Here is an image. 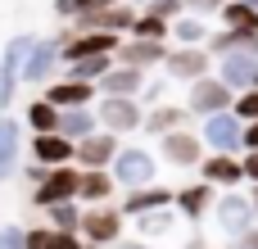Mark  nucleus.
Here are the masks:
<instances>
[{"instance_id":"nucleus-1","label":"nucleus","mask_w":258,"mask_h":249,"mask_svg":"<svg viewBox=\"0 0 258 249\" xmlns=\"http://www.w3.org/2000/svg\"><path fill=\"white\" fill-rule=\"evenodd\" d=\"M132 231H136V245L141 249H195L200 245L195 218H186L177 204L132 218Z\"/></svg>"},{"instance_id":"nucleus-2","label":"nucleus","mask_w":258,"mask_h":249,"mask_svg":"<svg viewBox=\"0 0 258 249\" xmlns=\"http://www.w3.org/2000/svg\"><path fill=\"white\" fill-rule=\"evenodd\" d=\"M209 227H213V236H218L222 245H236L240 236H249L258 227L254 195H245V191H222L218 204L209 209Z\"/></svg>"},{"instance_id":"nucleus-3","label":"nucleus","mask_w":258,"mask_h":249,"mask_svg":"<svg viewBox=\"0 0 258 249\" xmlns=\"http://www.w3.org/2000/svg\"><path fill=\"white\" fill-rule=\"evenodd\" d=\"M95 113H100V127L113 132V136H136L145 132V104L136 95H100L95 100Z\"/></svg>"},{"instance_id":"nucleus-4","label":"nucleus","mask_w":258,"mask_h":249,"mask_svg":"<svg viewBox=\"0 0 258 249\" xmlns=\"http://www.w3.org/2000/svg\"><path fill=\"white\" fill-rule=\"evenodd\" d=\"M200 136H204L209 154H245V118L236 109L200 118Z\"/></svg>"},{"instance_id":"nucleus-5","label":"nucleus","mask_w":258,"mask_h":249,"mask_svg":"<svg viewBox=\"0 0 258 249\" xmlns=\"http://www.w3.org/2000/svg\"><path fill=\"white\" fill-rule=\"evenodd\" d=\"M109 172H113V181H118L122 191H141V186H154V177H159V159H154L145 145H122Z\"/></svg>"},{"instance_id":"nucleus-6","label":"nucleus","mask_w":258,"mask_h":249,"mask_svg":"<svg viewBox=\"0 0 258 249\" xmlns=\"http://www.w3.org/2000/svg\"><path fill=\"white\" fill-rule=\"evenodd\" d=\"M218 68V59L209 54V45H172L168 59H163V73L177 82V86H190L200 77H209Z\"/></svg>"},{"instance_id":"nucleus-7","label":"nucleus","mask_w":258,"mask_h":249,"mask_svg":"<svg viewBox=\"0 0 258 249\" xmlns=\"http://www.w3.org/2000/svg\"><path fill=\"white\" fill-rule=\"evenodd\" d=\"M63 68V36H36L32 41V54L23 64V82L32 86H50Z\"/></svg>"},{"instance_id":"nucleus-8","label":"nucleus","mask_w":258,"mask_h":249,"mask_svg":"<svg viewBox=\"0 0 258 249\" xmlns=\"http://www.w3.org/2000/svg\"><path fill=\"white\" fill-rule=\"evenodd\" d=\"M231 104H236V91H231L218 73H209V77H200V82L186 86V109H190L195 118L222 113V109H231Z\"/></svg>"},{"instance_id":"nucleus-9","label":"nucleus","mask_w":258,"mask_h":249,"mask_svg":"<svg viewBox=\"0 0 258 249\" xmlns=\"http://www.w3.org/2000/svg\"><path fill=\"white\" fill-rule=\"evenodd\" d=\"M204 136L200 132H190V127H177V132H168V136H159V159L168 163V168H200L204 163Z\"/></svg>"},{"instance_id":"nucleus-10","label":"nucleus","mask_w":258,"mask_h":249,"mask_svg":"<svg viewBox=\"0 0 258 249\" xmlns=\"http://www.w3.org/2000/svg\"><path fill=\"white\" fill-rule=\"evenodd\" d=\"M32 41L36 36H9L5 41V54H0V113L14 104L18 95V82H23V64L32 54Z\"/></svg>"},{"instance_id":"nucleus-11","label":"nucleus","mask_w":258,"mask_h":249,"mask_svg":"<svg viewBox=\"0 0 258 249\" xmlns=\"http://www.w3.org/2000/svg\"><path fill=\"white\" fill-rule=\"evenodd\" d=\"M77 191H82V168H77V163H68V168H50V172H45V181H41V186H32V200H36L41 209H54V204L77 200Z\"/></svg>"},{"instance_id":"nucleus-12","label":"nucleus","mask_w":258,"mask_h":249,"mask_svg":"<svg viewBox=\"0 0 258 249\" xmlns=\"http://www.w3.org/2000/svg\"><path fill=\"white\" fill-rule=\"evenodd\" d=\"M213 73H218L236 95H240V91H254L258 86V50H231V54H222Z\"/></svg>"},{"instance_id":"nucleus-13","label":"nucleus","mask_w":258,"mask_h":249,"mask_svg":"<svg viewBox=\"0 0 258 249\" xmlns=\"http://www.w3.org/2000/svg\"><path fill=\"white\" fill-rule=\"evenodd\" d=\"M200 181H209V186H218V191H240V186H249L240 154H204Z\"/></svg>"},{"instance_id":"nucleus-14","label":"nucleus","mask_w":258,"mask_h":249,"mask_svg":"<svg viewBox=\"0 0 258 249\" xmlns=\"http://www.w3.org/2000/svg\"><path fill=\"white\" fill-rule=\"evenodd\" d=\"M77 236H82L86 245H113V240L122 236V213L95 204V209L82 213V231H77Z\"/></svg>"},{"instance_id":"nucleus-15","label":"nucleus","mask_w":258,"mask_h":249,"mask_svg":"<svg viewBox=\"0 0 258 249\" xmlns=\"http://www.w3.org/2000/svg\"><path fill=\"white\" fill-rule=\"evenodd\" d=\"M41 95H45L54 109H82V104H95V100H100L95 82H77V77H54Z\"/></svg>"},{"instance_id":"nucleus-16","label":"nucleus","mask_w":258,"mask_h":249,"mask_svg":"<svg viewBox=\"0 0 258 249\" xmlns=\"http://www.w3.org/2000/svg\"><path fill=\"white\" fill-rule=\"evenodd\" d=\"M118 150H122V136H113V132L100 127L95 136L77 141V168H113Z\"/></svg>"},{"instance_id":"nucleus-17","label":"nucleus","mask_w":258,"mask_h":249,"mask_svg":"<svg viewBox=\"0 0 258 249\" xmlns=\"http://www.w3.org/2000/svg\"><path fill=\"white\" fill-rule=\"evenodd\" d=\"M32 159L45 168H68V163H77V141H68L59 132H41V136H32Z\"/></svg>"},{"instance_id":"nucleus-18","label":"nucleus","mask_w":258,"mask_h":249,"mask_svg":"<svg viewBox=\"0 0 258 249\" xmlns=\"http://www.w3.org/2000/svg\"><path fill=\"white\" fill-rule=\"evenodd\" d=\"M168 41H141V36H127L122 45H118V64H132V68H163V59H168Z\"/></svg>"},{"instance_id":"nucleus-19","label":"nucleus","mask_w":258,"mask_h":249,"mask_svg":"<svg viewBox=\"0 0 258 249\" xmlns=\"http://www.w3.org/2000/svg\"><path fill=\"white\" fill-rule=\"evenodd\" d=\"M145 82H150V73H145V68H132V64H113V68H109V73L95 82V91H100V95H136V100H141Z\"/></svg>"},{"instance_id":"nucleus-20","label":"nucleus","mask_w":258,"mask_h":249,"mask_svg":"<svg viewBox=\"0 0 258 249\" xmlns=\"http://www.w3.org/2000/svg\"><path fill=\"white\" fill-rule=\"evenodd\" d=\"M168 204H177V191L172 186H141V191H127L122 213L127 218H141V213H154V209H168Z\"/></svg>"},{"instance_id":"nucleus-21","label":"nucleus","mask_w":258,"mask_h":249,"mask_svg":"<svg viewBox=\"0 0 258 249\" xmlns=\"http://www.w3.org/2000/svg\"><path fill=\"white\" fill-rule=\"evenodd\" d=\"M218 186H209V181H195V186H181L177 191V209L186 213V218H195V222H204L209 218V209L218 204Z\"/></svg>"},{"instance_id":"nucleus-22","label":"nucleus","mask_w":258,"mask_h":249,"mask_svg":"<svg viewBox=\"0 0 258 249\" xmlns=\"http://www.w3.org/2000/svg\"><path fill=\"white\" fill-rule=\"evenodd\" d=\"M186 118H195V113H190L186 104H172V100H168V104H154V109L145 113V132L159 141V136H168V132L186 127Z\"/></svg>"},{"instance_id":"nucleus-23","label":"nucleus","mask_w":258,"mask_h":249,"mask_svg":"<svg viewBox=\"0 0 258 249\" xmlns=\"http://www.w3.org/2000/svg\"><path fill=\"white\" fill-rule=\"evenodd\" d=\"M100 132V113H95V104H82V109H63L59 113V136H68V141H86V136H95Z\"/></svg>"},{"instance_id":"nucleus-24","label":"nucleus","mask_w":258,"mask_h":249,"mask_svg":"<svg viewBox=\"0 0 258 249\" xmlns=\"http://www.w3.org/2000/svg\"><path fill=\"white\" fill-rule=\"evenodd\" d=\"M113 191H118V181H113V172H109V168H82V191H77V200H82V204H91V209H95V204H104Z\"/></svg>"},{"instance_id":"nucleus-25","label":"nucleus","mask_w":258,"mask_h":249,"mask_svg":"<svg viewBox=\"0 0 258 249\" xmlns=\"http://www.w3.org/2000/svg\"><path fill=\"white\" fill-rule=\"evenodd\" d=\"M209 36H213V27L200 14H181L172 23V45H209Z\"/></svg>"},{"instance_id":"nucleus-26","label":"nucleus","mask_w":258,"mask_h":249,"mask_svg":"<svg viewBox=\"0 0 258 249\" xmlns=\"http://www.w3.org/2000/svg\"><path fill=\"white\" fill-rule=\"evenodd\" d=\"M59 113H63V109H54L45 95L32 100V104H23V122L32 127V136H41V132H59Z\"/></svg>"},{"instance_id":"nucleus-27","label":"nucleus","mask_w":258,"mask_h":249,"mask_svg":"<svg viewBox=\"0 0 258 249\" xmlns=\"http://www.w3.org/2000/svg\"><path fill=\"white\" fill-rule=\"evenodd\" d=\"M118 64V54H91V59H73L63 64V77H77V82H100L109 68Z\"/></svg>"},{"instance_id":"nucleus-28","label":"nucleus","mask_w":258,"mask_h":249,"mask_svg":"<svg viewBox=\"0 0 258 249\" xmlns=\"http://www.w3.org/2000/svg\"><path fill=\"white\" fill-rule=\"evenodd\" d=\"M218 18H222V27H236V32H254V36H258V9L249 5V0H227Z\"/></svg>"},{"instance_id":"nucleus-29","label":"nucleus","mask_w":258,"mask_h":249,"mask_svg":"<svg viewBox=\"0 0 258 249\" xmlns=\"http://www.w3.org/2000/svg\"><path fill=\"white\" fill-rule=\"evenodd\" d=\"M14 163H18V122L9 113H0V172L9 177Z\"/></svg>"},{"instance_id":"nucleus-30","label":"nucleus","mask_w":258,"mask_h":249,"mask_svg":"<svg viewBox=\"0 0 258 249\" xmlns=\"http://www.w3.org/2000/svg\"><path fill=\"white\" fill-rule=\"evenodd\" d=\"M132 36H141V41H172V23H168V18H159V14H145V9H141V18H136Z\"/></svg>"},{"instance_id":"nucleus-31","label":"nucleus","mask_w":258,"mask_h":249,"mask_svg":"<svg viewBox=\"0 0 258 249\" xmlns=\"http://www.w3.org/2000/svg\"><path fill=\"white\" fill-rule=\"evenodd\" d=\"M45 213H50V227H54V231H82L77 200H68V204H54V209H45Z\"/></svg>"},{"instance_id":"nucleus-32","label":"nucleus","mask_w":258,"mask_h":249,"mask_svg":"<svg viewBox=\"0 0 258 249\" xmlns=\"http://www.w3.org/2000/svg\"><path fill=\"white\" fill-rule=\"evenodd\" d=\"M168 86H172V77H150V82H145V91H141V104H145V109L168 104Z\"/></svg>"},{"instance_id":"nucleus-33","label":"nucleus","mask_w":258,"mask_h":249,"mask_svg":"<svg viewBox=\"0 0 258 249\" xmlns=\"http://www.w3.org/2000/svg\"><path fill=\"white\" fill-rule=\"evenodd\" d=\"M231 109H236V113H240L245 122H258V86H254V91H240Z\"/></svg>"},{"instance_id":"nucleus-34","label":"nucleus","mask_w":258,"mask_h":249,"mask_svg":"<svg viewBox=\"0 0 258 249\" xmlns=\"http://www.w3.org/2000/svg\"><path fill=\"white\" fill-rule=\"evenodd\" d=\"M227 0H186V14H200V18H218Z\"/></svg>"},{"instance_id":"nucleus-35","label":"nucleus","mask_w":258,"mask_h":249,"mask_svg":"<svg viewBox=\"0 0 258 249\" xmlns=\"http://www.w3.org/2000/svg\"><path fill=\"white\" fill-rule=\"evenodd\" d=\"M240 163H245V181L258 186V150H245V154H240Z\"/></svg>"},{"instance_id":"nucleus-36","label":"nucleus","mask_w":258,"mask_h":249,"mask_svg":"<svg viewBox=\"0 0 258 249\" xmlns=\"http://www.w3.org/2000/svg\"><path fill=\"white\" fill-rule=\"evenodd\" d=\"M77 14H82V0H54V18H68L73 23Z\"/></svg>"},{"instance_id":"nucleus-37","label":"nucleus","mask_w":258,"mask_h":249,"mask_svg":"<svg viewBox=\"0 0 258 249\" xmlns=\"http://www.w3.org/2000/svg\"><path fill=\"white\" fill-rule=\"evenodd\" d=\"M5 249H27V231H18V227H5Z\"/></svg>"},{"instance_id":"nucleus-38","label":"nucleus","mask_w":258,"mask_h":249,"mask_svg":"<svg viewBox=\"0 0 258 249\" xmlns=\"http://www.w3.org/2000/svg\"><path fill=\"white\" fill-rule=\"evenodd\" d=\"M227 249H258V227H254V231H249V236H240L236 245H227Z\"/></svg>"},{"instance_id":"nucleus-39","label":"nucleus","mask_w":258,"mask_h":249,"mask_svg":"<svg viewBox=\"0 0 258 249\" xmlns=\"http://www.w3.org/2000/svg\"><path fill=\"white\" fill-rule=\"evenodd\" d=\"M245 150H258V122H245Z\"/></svg>"},{"instance_id":"nucleus-40","label":"nucleus","mask_w":258,"mask_h":249,"mask_svg":"<svg viewBox=\"0 0 258 249\" xmlns=\"http://www.w3.org/2000/svg\"><path fill=\"white\" fill-rule=\"evenodd\" d=\"M254 213H258V186H254Z\"/></svg>"},{"instance_id":"nucleus-41","label":"nucleus","mask_w":258,"mask_h":249,"mask_svg":"<svg viewBox=\"0 0 258 249\" xmlns=\"http://www.w3.org/2000/svg\"><path fill=\"white\" fill-rule=\"evenodd\" d=\"M136 5H141V9H145V5H154V0H136Z\"/></svg>"},{"instance_id":"nucleus-42","label":"nucleus","mask_w":258,"mask_h":249,"mask_svg":"<svg viewBox=\"0 0 258 249\" xmlns=\"http://www.w3.org/2000/svg\"><path fill=\"white\" fill-rule=\"evenodd\" d=\"M0 249H5V227H0Z\"/></svg>"},{"instance_id":"nucleus-43","label":"nucleus","mask_w":258,"mask_h":249,"mask_svg":"<svg viewBox=\"0 0 258 249\" xmlns=\"http://www.w3.org/2000/svg\"><path fill=\"white\" fill-rule=\"evenodd\" d=\"M86 249H104V245H86Z\"/></svg>"},{"instance_id":"nucleus-44","label":"nucleus","mask_w":258,"mask_h":249,"mask_svg":"<svg viewBox=\"0 0 258 249\" xmlns=\"http://www.w3.org/2000/svg\"><path fill=\"white\" fill-rule=\"evenodd\" d=\"M249 5H254V9H258V0H249Z\"/></svg>"},{"instance_id":"nucleus-45","label":"nucleus","mask_w":258,"mask_h":249,"mask_svg":"<svg viewBox=\"0 0 258 249\" xmlns=\"http://www.w3.org/2000/svg\"><path fill=\"white\" fill-rule=\"evenodd\" d=\"M0 181H5V172H0Z\"/></svg>"}]
</instances>
